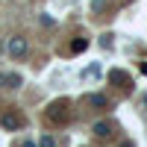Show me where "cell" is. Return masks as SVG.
<instances>
[{"mask_svg": "<svg viewBox=\"0 0 147 147\" xmlns=\"http://www.w3.org/2000/svg\"><path fill=\"white\" fill-rule=\"evenodd\" d=\"M24 53H27V38H21V35H18V38H12V41H9V56L21 59Z\"/></svg>", "mask_w": 147, "mask_h": 147, "instance_id": "1", "label": "cell"}, {"mask_svg": "<svg viewBox=\"0 0 147 147\" xmlns=\"http://www.w3.org/2000/svg\"><path fill=\"white\" fill-rule=\"evenodd\" d=\"M0 124H3L6 129H21V127H24V118L9 112V115H3V118H0Z\"/></svg>", "mask_w": 147, "mask_h": 147, "instance_id": "2", "label": "cell"}, {"mask_svg": "<svg viewBox=\"0 0 147 147\" xmlns=\"http://www.w3.org/2000/svg\"><path fill=\"white\" fill-rule=\"evenodd\" d=\"M85 100H88L91 106H97V109H109V106H112L106 94H91V97H85Z\"/></svg>", "mask_w": 147, "mask_h": 147, "instance_id": "3", "label": "cell"}, {"mask_svg": "<svg viewBox=\"0 0 147 147\" xmlns=\"http://www.w3.org/2000/svg\"><path fill=\"white\" fill-rule=\"evenodd\" d=\"M0 85H12V88H18L21 77H18V74H3V77H0Z\"/></svg>", "mask_w": 147, "mask_h": 147, "instance_id": "4", "label": "cell"}, {"mask_svg": "<svg viewBox=\"0 0 147 147\" xmlns=\"http://www.w3.org/2000/svg\"><path fill=\"white\" fill-rule=\"evenodd\" d=\"M85 47H88V41H85V38H77V41L71 44V53H80V50H85Z\"/></svg>", "mask_w": 147, "mask_h": 147, "instance_id": "5", "label": "cell"}, {"mask_svg": "<svg viewBox=\"0 0 147 147\" xmlns=\"http://www.w3.org/2000/svg\"><path fill=\"white\" fill-rule=\"evenodd\" d=\"M109 80H112V82H127V74H121V71H112V74H109Z\"/></svg>", "mask_w": 147, "mask_h": 147, "instance_id": "6", "label": "cell"}, {"mask_svg": "<svg viewBox=\"0 0 147 147\" xmlns=\"http://www.w3.org/2000/svg\"><path fill=\"white\" fill-rule=\"evenodd\" d=\"M109 129H112L109 124H97L94 127V136H109Z\"/></svg>", "mask_w": 147, "mask_h": 147, "instance_id": "7", "label": "cell"}, {"mask_svg": "<svg viewBox=\"0 0 147 147\" xmlns=\"http://www.w3.org/2000/svg\"><path fill=\"white\" fill-rule=\"evenodd\" d=\"M41 147H53V138H50V136H44V138H41Z\"/></svg>", "mask_w": 147, "mask_h": 147, "instance_id": "8", "label": "cell"}, {"mask_svg": "<svg viewBox=\"0 0 147 147\" xmlns=\"http://www.w3.org/2000/svg\"><path fill=\"white\" fill-rule=\"evenodd\" d=\"M24 147H35V144H32V141H27V144H24Z\"/></svg>", "mask_w": 147, "mask_h": 147, "instance_id": "9", "label": "cell"}, {"mask_svg": "<svg viewBox=\"0 0 147 147\" xmlns=\"http://www.w3.org/2000/svg\"><path fill=\"white\" fill-rule=\"evenodd\" d=\"M124 147H132V144H124Z\"/></svg>", "mask_w": 147, "mask_h": 147, "instance_id": "10", "label": "cell"}, {"mask_svg": "<svg viewBox=\"0 0 147 147\" xmlns=\"http://www.w3.org/2000/svg\"><path fill=\"white\" fill-rule=\"evenodd\" d=\"M144 106H147V100H144Z\"/></svg>", "mask_w": 147, "mask_h": 147, "instance_id": "11", "label": "cell"}]
</instances>
